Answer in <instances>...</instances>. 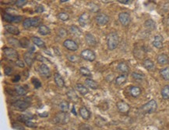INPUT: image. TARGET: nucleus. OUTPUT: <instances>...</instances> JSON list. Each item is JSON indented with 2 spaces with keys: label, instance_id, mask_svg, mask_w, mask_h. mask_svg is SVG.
I'll list each match as a JSON object with an SVG mask.
<instances>
[{
  "label": "nucleus",
  "instance_id": "1",
  "mask_svg": "<svg viewBox=\"0 0 169 130\" xmlns=\"http://www.w3.org/2000/svg\"><path fill=\"white\" fill-rule=\"evenodd\" d=\"M119 36L116 33H110L107 36V44L110 50H115L119 45Z\"/></svg>",
  "mask_w": 169,
  "mask_h": 130
},
{
  "label": "nucleus",
  "instance_id": "2",
  "mask_svg": "<svg viewBox=\"0 0 169 130\" xmlns=\"http://www.w3.org/2000/svg\"><path fill=\"white\" fill-rule=\"evenodd\" d=\"M70 120V117L68 112H60L56 115V116L53 118V122L56 124L65 125L69 122Z\"/></svg>",
  "mask_w": 169,
  "mask_h": 130
},
{
  "label": "nucleus",
  "instance_id": "3",
  "mask_svg": "<svg viewBox=\"0 0 169 130\" xmlns=\"http://www.w3.org/2000/svg\"><path fill=\"white\" fill-rule=\"evenodd\" d=\"M157 108H158V105L155 100H150V102H148L142 106L141 110L144 113L150 114L154 112L157 110Z\"/></svg>",
  "mask_w": 169,
  "mask_h": 130
},
{
  "label": "nucleus",
  "instance_id": "4",
  "mask_svg": "<svg viewBox=\"0 0 169 130\" xmlns=\"http://www.w3.org/2000/svg\"><path fill=\"white\" fill-rule=\"evenodd\" d=\"M3 51L6 57L10 59L12 61H18L19 59V54L16 50L11 47H3Z\"/></svg>",
  "mask_w": 169,
  "mask_h": 130
},
{
  "label": "nucleus",
  "instance_id": "5",
  "mask_svg": "<svg viewBox=\"0 0 169 130\" xmlns=\"http://www.w3.org/2000/svg\"><path fill=\"white\" fill-rule=\"evenodd\" d=\"M3 20L5 22H7L9 23H19L23 20V16H13L11 14L5 13L3 14Z\"/></svg>",
  "mask_w": 169,
  "mask_h": 130
},
{
  "label": "nucleus",
  "instance_id": "6",
  "mask_svg": "<svg viewBox=\"0 0 169 130\" xmlns=\"http://www.w3.org/2000/svg\"><path fill=\"white\" fill-rule=\"evenodd\" d=\"M81 57L84 60L87 61H94L96 59V54L93 50H90V49H86L83 50L80 53Z\"/></svg>",
  "mask_w": 169,
  "mask_h": 130
},
{
  "label": "nucleus",
  "instance_id": "7",
  "mask_svg": "<svg viewBox=\"0 0 169 130\" xmlns=\"http://www.w3.org/2000/svg\"><path fill=\"white\" fill-rule=\"evenodd\" d=\"M12 106L17 110L23 112V111H25L30 106V103L26 101H23V100H18L12 103Z\"/></svg>",
  "mask_w": 169,
  "mask_h": 130
},
{
  "label": "nucleus",
  "instance_id": "8",
  "mask_svg": "<svg viewBox=\"0 0 169 130\" xmlns=\"http://www.w3.org/2000/svg\"><path fill=\"white\" fill-rule=\"evenodd\" d=\"M38 73L40 74L41 76L44 77V78H49L51 77V75H52V74H51L50 68L48 67L47 64H41V65L38 67Z\"/></svg>",
  "mask_w": 169,
  "mask_h": 130
},
{
  "label": "nucleus",
  "instance_id": "9",
  "mask_svg": "<svg viewBox=\"0 0 169 130\" xmlns=\"http://www.w3.org/2000/svg\"><path fill=\"white\" fill-rule=\"evenodd\" d=\"M23 59H24V61H25L26 64H27L28 66H32L34 61L35 60V55L34 53L33 50H29V51H27V52L24 53Z\"/></svg>",
  "mask_w": 169,
  "mask_h": 130
},
{
  "label": "nucleus",
  "instance_id": "10",
  "mask_svg": "<svg viewBox=\"0 0 169 130\" xmlns=\"http://www.w3.org/2000/svg\"><path fill=\"white\" fill-rule=\"evenodd\" d=\"M119 20L122 26H127L130 22V16L126 12H122V13H119Z\"/></svg>",
  "mask_w": 169,
  "mask_h": 130
},
{
  "label": "nucleus",
  "instance_id": "11",
  "mask_svg": "<svg viewBox=\"0 0 169 130\" xmlns=\"http://www.w3.org/2000/svg\"><path fill=\"white\" fill-rule=\"evenodd\" d=\"M63 46L66 48L67 50H70V51H76L78 50V47H79L78 44L74 40L70 39L66 40L63 42Z\"/></svg>",
  "mask_w": 169,
  "mask_h": 130
},
{
  "label": "nucleus",
  "instance_id": "12",
  "mask_svg": "<svg viewBox=\"0 0 169 130\" xmlns=\"http://www.w3.org/2000/svg\"><path fill=\"white\" fill-rule=\"evenodd\" d=\"M97 24L99 26H105L109 22V16L106 14H98L95 18Z\"/></svg>",
  "mask_w": 169,
  "mask_h": 130
},
{
  "label": "nucleus",
  "instance_id": "13",
  "mask_svg": "<svg viewBox=\"0 0 169 130\" xmlns=\"http://www.w3.org/2000/svg\"><path fill=\"white\" fill-rule=\"evenodd\" d=\"M85 40H86V43L89 46L91 47H96L97 44V39L95 38V36L91 34V33H87L85 36Z\"/></svg>",
  "mask_w": 169,
  "mask_h": 130
},
{
  "label": "nucleus",
  "instance_id": "14",
  "mask_svg": "<svg viewBox=\"0 0 169 130\" xmlns=\"http://www.w3.org/2000/svg\"><path fill=\"white\" fill-rule=\"evenodd\" d=\"M117 108L118 110L121 112V113H127L129 111V105H128L127 103L125 102H119L116 104Z\"/></svg>",
  "mask_w": 169,
  "mask_h": 130
},
{
  "label": "nucleus",
  "instance_id": "15",
  "mask_svg": "<svg viewBox=\"0 0 169 130\" xmlns=\"http://www.w3.org/2000/svg\"><path fill=\"white\" fill-rule=\"evenodd\" d=\"M4 28L10 34H13V35H19V29L15 26L12 25V24H6V25L4 26Z\"/></svg>",
  "mask_w": 169,
  "mask_h": 130
},
{
  "label": "nucleus",
  "instance_id": "16",
  "mask_svg": "<svg viewBox=\"0 0 169 130\" xmlns=\"http://www.w3.org/2000/svg\"><path fill=\"white\" fill-rule=\"evenodd\" d=\"M163 37L161 36V35H157L154 37V41H153L152 44L154 47H155L156 48H162L163 47Z\"/></svg>",
  "mask_w": 169,
  "mask_h": 130
},
{
  "label": "nucleus",
  "instance_id": "17",
  "mask_svg": "<svg viewBox=\"0 0 169 130\" xmlns=\"http://www.w3.org/2000/svg\"><path fill=\"white\" fill-rule=\"evenodd\" d=\"M89 20H90V16H89L88 14L87 13H83L80 16L78 21H79V23L81 26H85L89 23Z\"/></svg>",
  "mask_w": 169,
  "mask_h": 130
},
{
  "label": "nucleus",
  "instance_id": "18",
  "mask_svg": "<svg viewBox=\"0 0 169 130\" xmlns=\"http://www.w3.org/2000/svg\"><path fill=\"white\" fill-rule=\"evenodd\" d=\"M54 80L56 82V85L58 86V88H63L65 87V81H64L63 78H62V76L58 73H56L54 75Z\"/></svg>",
  "mask_w": 169,
  "mask_h": 130
},
{
  "label": "nucleus",
  "instance_id": "19",
  "mask_svg": "<svg viewBox=\"0 0 169 130\" xmlns=\"http://www.w3.org/2000/svg\"><path fill=\"white\" fill-rule=\"evenodd\" d=\"M157 61H158V63L159 64L165 65V64H168L169 63V57L167 54L162 53V54H160V55L158 56Z\"/></svg>",
  "mask_w": 169,
  "mask_h": 130
},
{
  "label": "nucleus",
  "instance_id": "20",
  "mask_svg": "<svg viewBox=\"0 0 169 130\" xmlns=\"http://www.w3.org/2000/svg\"><path fill=\"white\" fill-rule=\"evenodd\" d=\"M79 112H80V115L85 120H87L91 117V112L86 107H81L79 110Z\"/></svg>",
  "mask_w": 169,
  "mask_h": 130
},
{
  "label": "nucleus",
  "instance_id": "21",
  "mask_svg": "<svg viewBox=\"0 0 169 130\" xmlns=\"http://www.w3.org/2000/svg\"><path fill=\"white\" fill-rule=\"evenodd\" d=\"M31 40L34 43V44L36 45L37 47H40V48H44L45 47L44 42L41 38L38 37V36H32L31 37Z\"/></svg>",
  "mask_w": 169,
  "mask_h": 130
},
{
  "label": "nucleus",
  "instance_id": "22",
  "mask_svg": "<svg viewBox=\"0 0 169 130\" xmlns=\"http://www.w3.org/2000/svg\"><path fill=\"white\" fill-rule=\"evenodd\" d=\"M38 33L40 34H42V36H46V35H49L50 34L51 30L47 26L42 25L39 26Z\"/></svg>",
  "mask_w": 169,
  "mask_h": 130
},
{
  "label": "nucleus",
  "instance_id": "23",
  "mask_svg": "<svg viewBox=\"0 0 169 130\" xmlns=\"http://www.w3.org/2000/svg\"><path fill=\"white\" fill-rule=\"evenodd\" d=\"M85 84L88 86L90 88L94 89V90L98 88V84H97V82L93 80V79H91V78H87L85 80Z\"/></svg>",
  "mask_w": 169,
  "mask_h": 130
},
{
  "label": "nucleus",
  "instance_id": "24",
  "mask_svg": "<svg viewBox=\"0 0 169 130\" xmlns=\"http://www.w3.org/2000/svg\"><path fill=\"white\" fill-rule=\"evenodd\" d=\"M130 94L134 98H137L141 94V89L136 86H133L130 88Z\"/></svg>",
  "mask_w": 169,
  "mask_h": 130
},
{
  "label": "nucleus",
  "instance_id": "25",
  "mask_svg": "<svg viewBox=\"0 0 169 130\" xmlns=\"http://www.w3.org/2000/svg\"><path fill=\"white\" fill-rule=\"evenodd\" d=\"M143 65L144 67L148 71H151L154 68V64L152 61H150V59H146L144 60L143 62Z\"/></svg>",
  "mask_w": 169,
  "mask_h": 130
},
{
  "label": "nucleus",
  "instance_id": "26",
  "mask_svg": "<svg viewBox=\"0 0 169 130\" xmlns=\"http://www.w3.org/2000/svg\"><path fill=\"white\" fill-rule=\"evenodd\" d=\"M76 87L77 91H79L82 95H86L87 94H88V92H89L88 89L85 86L83 85L82 84H80V83L76 84Z\"/></svg>",
  "mask_w": 169,
  "mask_h": 130
},
{
  "label": "nucleus",
  "instance_id": "27",
  "mask_svg": "<svg viewBox=\"0 0 169 130\" xmlns=\"http://www.w3.org/2000/svg\"><path fill=\"white\" fill-rule=\"evenodd\" d=\"M118 70H119V71L124 73V74H127L128 72L129 71V66L125 63L121 62L118 65Z\"/></svg>",
  "mask_w": 169,
  "mask_h": 130
},
{
  "label": "nucleus",
  "instance_id": "28",
  "mask_svg": "<svg viewBox=\"0 0 169 130\" xmlns=\"http://www.w3.org/2000/svg\"><path fill=\"white\" fill-rule=\"evenodd\" d=\"M127 80V75L125 74H122V75H119V77H117L115 79V84L117 85H121L122 84H124Z\"/></svg>",
  "mask_w": 169,
  "mask_h": 130
},
{
  "label": "nucleus",
  "instance_id": "29",
  "mask_svg": "<svg viewBox=\"0 0 169 130\" xmlns=\"http://www.w3.org/2000/svg\"><path fill=\"white\" fill-rule=\"evenodd\" d=\"M15 92H16V94L17 95H25L27 93V89H25L23 86L20 85H17L15 87Z\"/></svg>",
  "mask_w": 169,
  "mask_h": 130
},
{
  "label": "nucleus",
  "instance_id": "30",
  "mask_svg": "<svg viewBox=\"0 0 169 130\" xmlns=\"http://www.w3.org/2000/svg\"><path fill=\"white\" fill-rule=\"evenodd\" d=\"M144 26H145V27L147 29L150 30H155L156 29V23L153 20H146L145 22H144Z\"/></svg>",
  "mask_w": 169,
  "mask_h": 130
},
{
  "label": "nucleus",
  "instance_id": "31",
  "mask_svg": "<svg viewBox=\"0 0 169 130\" xmlns=\"http://www.w3.org/2000/svg\"><path fill=\"white\" fill-rule=\"evenodd\" d=\"M34 118L33 115H29V114H24V115H20L19 117H18V120L19 122H24L25 123L27 121H31V119H32Z\"/></svg>",
  "mask_w": 169,
  "mask_h": 130
},
{
  "label": "nucleus",
  "instance_id": "32",
  "mask_svg": "<svg viewBox=\"0 0 169 130\" xmlns=\"http://www.w3.org/2000/svg\"><path fill=\"white\" fill-rule=\"evenodd\" d=\"M67 96L69 98V99L72 100V102H76L78 101V96L77 94H76V92L73 90H69L68 92L66 93Z\"/></svg>",
  "mask_w": 169,
  "mask_h": 130
},
{
  "label": "nucleus",
  "instance_id": "33",
  "mask_svg": "<svg viewBox=\"0 0 169 130\" xmlns=\"http://www.w3.org/2000/svg\"><path fill=\"white\" fill-rule=\"evenodd\" d=\"M69 30H70V32H71L73 35H75V36H79L82 34V31L80 30V28L77 27V26L75 25L71 26L70 28H69Z\"/></svg>",
  "mask_w": 169,
  "mask_h": 130
},
{
  "label": "nucleus",
  "instance_id": "34",
  "mask_svg": "<svg viewBox=\"0 0 169 130\" xmlns=\"http://www.w3.org/2000/svg\"><path fill=\"white\" fill-rule=\"evenodd\" d=\"M59 108L61 112H68V111L69 109V104L68 102L66 101H62L60 104H59Z\"/></svg>",
  "mask_w": 169,
  "mask_h": 130
},
{
  "label": "nucleus",
  "instance_id": "35",
  "mask_svg": "<svg viewBox=\"0 0 169 130\" xmlns=\"http://www.w3.org/2000/svg\"><path fill=\"white\" fill-rule=\"evenodd\" d=\"M19 44H20V47L28 48L30 47V40L27 37H23L19 40Z\"/></svg>",
  "mask_w": 169,
  "mask_h": 130
},
{
  "label": "nucleus",
  "instance_id": "36",
  "mask_svg": "<svg viewBox=\"0 0 169 130\" xmlns=\"http://www.w3.org/2000/svg\"><path fill=\"white\" fill-rule=\"evenodd\" d=\"M161 96L164 99H169V85L164 87L161 90Z\"/></svg>",
  "mask_w": 169,
  "mask_h": 130
},
{
  "label": "nucleus",
  "instance_id": "37",
  "mask_svg": "<svg viewBox=\"0 0 169 130\" xmlns=\"http://www.w3.org/2000/svg\"><path fill=\"white\" fill-rule=\"evenodd\" d=\"M160 74L164 80L169 81V67H165V68L161 70Z\"/></svg>",
  "mask_w": 169,
  "mask_h": 130
},
{
  "label": "nucleus",
  "instance_id": "38",
  "mask_svg": "<svg viewBox=\"0 0 169 130\" xmlns=\"http://www.w3.org/2000/svg\"><path fill=\"white\" fill-rule=\"evenodd\" d=\"M31 23L33 27H39L42 23V19L40 17H34L31 19Z\"/></svg>",
  "mask_w": 169,
  "mask_h": 130
},
{
  "label": "nucleus",
  "instance_id": "39",
  "mask_svg": "<svg viewBox=\"0 0 169 130\" xmlns=\"http://www.w3.org/2000/svg\"><path fill=\"white\" fill-rule=\"evenodd\" d=\"M80 74L83 76H85V77H91L92 74L91 72L90 71V70L87 67H82L80 68Z\"/></svg>",
  "mask_w": 169,
  "mask_h": 130
},
{
  "label": "nucleus",
  "instance_id": "40",
  "mask_svg": "<svg viewBox=\"0 0 169 130\" xmlns=\"http://www.w3.org/2000/svg\"><path fill=\"white\" fill-rule=\"evenodd\" d=\"M32 26V23H31V18H27L23 21V27L25 30H28Z\"/></svg>",
  "mask_w": 169,
  "mask_h": 130
},
{
  "label": "nucleus",
  "instance_id": "41",
  "mask_svg": "<svg viewBox=\"0 0 169 130\" xmlns=\"http://www.w3.org/2000/svg\"><path fill=\"white\" fill-rule=\"evenodd\" d=\"M8 42H9V44H10V45H12L13 47H20V44H19V40L15 39V38H13V37L9 38Z\"/></svg>",
  "mask_w": 169,
  "mask_h": 130
},
{
  "label": "nucleus",
  "instance_id": "42",
  "mask_svg": "<svg viewBox=\"0 0 169 130\" xmlns=\"http://www.w3.org/2000/svg\"><path fill=\"white\" fill-rule=\"evenodd\" d=\"M132 76L134 79H136L137 81H141L144 79V75L140 74V73H138V72H133L132 74Z\"/></svg>",
  "mask_w": 169,
  "mask_h": 130
},
{
  "label": "nucleus",
  "instance_id": "43",
  "mask_svg": "<svg viewBox=\"0 0 169 130\" xmlns=\"http://www.w3.org/2000/svg\"><path fill=\"white\" fill-rule=\"evenodd\" d=\"M58 18L62 21H66L69 19V16L66 13H60L58 14Z\"/></svg>",
  "mask_w": 169,
  "mask_h": 130
},
{
  "label": "nucleus",
  "instance_id": "44",
  "mask_svg": "<svg viewBox=\"0 0 169 130\" xmlns=\"http://www.w3.org/2000/svg\"><path fill=\"white\" fill-rule=\"evenodd\" d=\"M32 83H33L34 88L36 89L40 88L42 87V83H41V81H40L38 79H37V78H32Z\"/></svg>",
  "mask_w": 169,
  "mask_h": 130
},
{
  "label": "nucleus",
  "instance_id": "45",
  "mask_svg": "<svg viewBox=\"0 0 169 130\" xmlns=\"http://www.w3.org/2000/svg\"><path fill=\"white\" fill-rule=\"evenodd\" d=\"M15 3H16V5H17V7L21 8V7H23L24 5L27 4V0H17V1H16Z\"/></svg>",
  "mask_w": 169,
  "mask_h": 130
},
{
  "label": "nucleus",
  "instance_id": "46",
  "mask_svg": "<svg viewBox=\"0 0 169 130\" xmlns=\"http://www.w3.org/2000/svg\"><path fill=\"white\" fill-rule=\"evenodd\" d=\"M35 59H36L37 61H41V62H50V61H48V59H46L45 57H44L43 56L40 55V54L37 55L36 57H35Z\"/></svg>",
  "mask_w": 169,
  "mask_h": 130
},
{
  "label": "nucleus",
  "instance_id": "47",
  "mask_svg": "<svg viewBox=\"0 0 169 130\" xmlns=\"http://www.w3.org/2000/svg\"><path fill=\"white\" fill-rule=\"evenodd\" d=\"M67 58L69 61H72V62H77L79 61V57L76 55H68Z\"/></svg>",
  "mask_w": 169,
  "mask_h": 130
},
{
  "label": "nucleus",
  "instance_id": "48",
  "mask_svg": "<svg viewBox=\"0 0 169 130\" xmlns=\"http://www.w3.org/2000/svg\"><path fill=\"white\" fill-rule=\"evenodd\" d=\"M4 73L6 74V75H8V76L11 75L13 74V68L10 67H6L4 69Z\"/></svg>",
  "mask_w": 169,
  "mask_h": 130
},
{
  "label": "nucleus",
  "instance_id": "49",
  "mask_svg": "<svg viewBox=\"0 0 169 130\" xmlns=\"http://www.w3.org/2000/svg\"><path fill=\"white\" fill-rule=\"evenodd\" d=\"M25 125L27 126V127L30 128H37V124H35L34 122H31V121H27V122H25Z\"/></svg>",
  "mask_w": 169,
  "mask_h": 130
},
{
  "label": "nucleus",
  "instance_id": "50",
  "mask_svg": "<svg viewBox=\"0 0 169 130\" xmlns=\"http://www.w3.org/2000/svg\"><path fill=\"white\" fill-rule=\"evenodd\" d=\"M15 64H16V65L17 66H18L19 67H21V68H23L24 67V63L23 62V61H21V60H18V61H15Z\"/></svg>",
  "mask_w": 169,
  "mask_h": 130
},
{
  "label": "nucleus",
  "instance_id": "51",
  "mask_svg": "<svg viewBox=\"0 0 169 130\" xmlns=\"http://www.w3.org/2000/svg\"><path fill=\"white\" fill-rule=\"evenodd\" d=\"M13 126L14 129H17L19 130H24L23 126H22L21 125L17 124V123H14V124H13Z\"/></svg>",
  "mask_w": 169,
  "mask_h": 130
},
{
  "label": "nucleus",
  "instance_id": "52",
  "mask_svg": "<svg viewBox=\"0 0 169 130\" xmlns=\"http://www.w3.org/2000/svg\"><path fill=\"white\" fill-rule=\"evenodd\" d=\"M83 127H82V126H80V130H92L91 127L90 126V125H86V124H83L82 125Z\"/></svg>",
  "mask_w": 169,
  "mask_h": 130
},
{
  "label": "nucleus",
  "instance_id": "53",
  "mask_svg": "<svg viewBox=\"0 0 169 130\" xmlns=\"http://www.w3.org/2000/svg\"><path fill=\"white\" fill-rule=\"evenodd\" d=\"M44 11V8L42 6H38L35 9V12L36 13H43Z\"/></svg>",
  "mask_w": 169,
  "mask_h": 130
},
{
  "label": "nucleus",
  "instance_id": "54",
  "mask_svg": "<svg viewBox=\"0 0 169 130\" xmlns=\"http://www.w3.org/2000/svg\"><path fill=\"white\" fill-rule=\"evenodd\" d=\"M118 2L122 3V4H129V3H131V1H129V0H119Z\"/></svg>",
  "mask_w": 169,
  "mask_h": 130
},
{
  "label": "nucleus",
  "instance_id": "55",
  "mask_svg": "<svg viewBox=\"0 0 169 130\" xmlns=\"http://www.w3.org/2000/svg\"><path fill=\"white\" fill-rule=\"evenodd\" d=\"M19 80H20V76H19V75H17L14 77L13 80V82H17V81H19Z\"/></svg>",
  "mask_w": 169,
  "mask_h": 130
},
{
  "label": "nucleus",
  "instance_id": "56",
  "mask_svg": "<svg viewBox=\"0 0 169 130\" xmlns=\"http://www.w3.org/2000/svg\"><path fill=\"white\" fill-rule=\"evenodd\" d=\"M72 112L73 114H74V115H76V110H75V107H74V106H72Z\"/></svg>",
  "mask_w": 169,
  "mask_h": 130
},
{
  "label": "nucleus",
  "instance_id": "57",
  "mask_svg": "<svg viewBox=\"0 0 169 130\" xmlns=\"http://www.w3.org/2000/svg\"><path fill=\"white\" fill-rule=\"evenodd\" d=\"M66 2H68V0H60V3H66Z\"/></svg>",
  "mask_w": 169,
  "mask_h": 130
}]
</instances>
